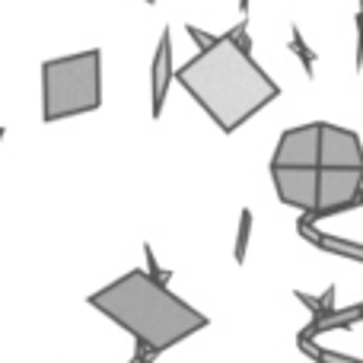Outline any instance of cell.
Masks as SVG:
<instances>
[{
    "mask_svg": "<svg viewBox=\"0 0 363 363\" xmlns=\"http://www.w3.org/2000/svg\"><path fill=\"white\" fill-rule=\"evenodd\" d=\"M176 80L223 134L239 131L281 96V86L230 35H220L211 48L198 51L188 64H182Z\"/></svg>",
    "mask_w": 363,
    "mask_h": 363,
    "instance_id": "6da1fadb",
    "label": "cell"
},
{
    "mask_svg": "<svg viewBox=\"0 0 363 363\" xmlns=\"http://www.w3.org/2000/svg\"><path fill=\"white\" fill-rule=\"evenodd\" d=\"M89 306L99 309L106 319L121 325L134 338V345L153 354H163L182 345L188 335L207 328V315L188 306L166 284L134 268L112 281L108 287L89 294Z\"/></svg>",
    "mask_w": 363,
    "mask_h": 363,
    "instance_id": "7a4b0ae2",
    "label": "cell"
},
{
    "mask_svg": "<svg viewBox=\"0 0 363 363\" xmlns=\"http://www.w3.org/2000/svg\"><path fill=\"white\" fill-rule=\"evenodd\" d=\"M102 106V51L51 57L42 64V121L74 118Z\"/></svg>",
    "mask_w": 363,
    "mask_h": 363,
    "instance_id": "3957f363",
    "label": "cell"
},
{
    "mask_svg": "<svg viewBox=\"0 0 363 363\" xmlns=\"http://www.w3.org/2000/svg\"><path fill=\"white\" fill-rule=\"evenodd\" d=\"M363 191V169H319V201L309 220L354 211Z\"/></svg>",
    "mask_w": 363,
    "mask_h": 363,
    "instance_id": "277c9868",
    "label": "cell"
},
{
    "mask_svg": "<svg viewBox=\"0 0 363 363\" xmlns=\"http://www.w3.org/2000/svg\"><path fill=\"white\" fill-rule=\"evenodd\" d=\"M274 169H319V121L287 128L271 157Z\"/></svg>",
    "mask_w": 363,
    "mask_h": 363,
    "instance_id": "5b68a950",
    "label": "cell"
},
{
    "mask_svg": "<svg viewBox=\"0 0 363 363\" xmlns=\"http://www.w3.org/2000/svg\"><path fill=\"white\" fill-rule=\"evenodd\" d=\"M319 169H363V140L347 128L319 121Z\"/></svg>",
    "mask_w": 363,
    "mask_h": 363,
    "instance_id": "8992f818",
    "label": "cell"
},
{
    "mask_svg": "<svg viewBox=\"0 0 363 363\" xmlns=\"http://www.w3.org/2000/svg\"><path fill=\"white\" fill-rule=\"evenodd\" d=\"M271 179L284 204L300 207L306 217H313L315 201H319V169H274L271 166Z\"/></svg>",
    "mask_w": 363,
    "mask_h": 363,
    "instance_id": "52a82bcc",
    "label": "cell"
},
{
    "mask_svg": "<svg viewBox=\"0 0 363 363\" xmlns=\"http://www.w3.org/2000/svg\"><path fill=\"white\" fill-rule=\"evenodd\" d=\"M169 80H172V35H169V29H163V35H160V45H157V55H153V67H150L153 118H160V115H163Z\"/></svg>",
    "mask_w": 363,
    "mask_h": 363,
    "instance_id": "ba28073f",
    "label": "cell"
},
{
    "mask_svg": "<svg viewBox=\"0 0 363 363\" xmlns=\"http://www.w3.org/2000/svg\"><path fill=\"white\" fill-rule=\"evenodd\" d=\"M300 347L309 354L315 363H363L357 357H345V354H335V351H325V347H313L309 338H300Z\"/></svg>",
    "mask_w": 363,
    "mask_h": 363,
    "instance_id": "9c48e42d",
    "label": "cell"
},
{
    "mask_svg": "<svg viewBox=\"0 0 363 363\" xmlns=\"http://www.w3.org/2000/svg\"><path fill=\"white\" fill-rule=\"evenodd\" d=\"M249 236H252V211H242L239 213V233H236V249H233V258L239 264L245 262V245H249Z\"/></svg>",
    "mask_w": 363,
    "mask_h": 363,
    "instance_id": "30bf717a",
    "label": "cell"
},
{
    "mask_svg": "<svg viewBox=\"0 0 363 363\" xmlns=\"http://www.w3.org/2000/svg\"><path fill=\"white\" fill-rule=\"evenodd\" d=\"M290 48H294V55L303 61V70H306V77H313V61H315V55H313V48L303 42V32L296 29V26H294V32H290Z\"/></svg>",
    "mask_w": 363,
    "mask_h": 363,
    "instance_id": "8fae6325",
    "label": "cell"
},
{
    "mask_svg": "<svg viewBox=\"0 0 363 363\" xmlns=\"http://www.w3.org/2000/svg\"><path fill=\"white\" fill-rule=\"evenodd\" d=\"M245 29H249V26H245V19H242V23H239V26H233V29L226 32V35H230L233 42H236L242 51H252V38H249V32H245Z\"/></svg>",
    "mask_w": 363,
    "mask_h": 363,
    "instance_id": "7c38bea8",
    "label": "cell"
},
{
    "mask_svg": "<svg viewBox=\"0 0 363 363\" xmlns=\"http://www.w3.org/2000/svg\"><path fill=\"white\" fill-rule=\"evenodd\" d=\"M188 35L198 42V51H204V48H211L213 42H217L220 35H211V32H204V29H198V26H188Z\"/></svg>",
    "mask_w": 363,
    "mask_h": 363,
    "instance_id": "4fadbf2b",
    "label": "cell"
},
{
    "mask_svg": "<svg viewBox=\"0 0 363 363\" xmlns=\"http://www.w3.org/2000/svg\"><path fill=\"white\" fill-rule=\"evenodd\" d=\"M363 67V6L357 10V70Z\"/></svg>",
    "mask_w": 363,
    "mask_h": 363,
    "instance_id": "5bb4252c",
    "label": "cell"
},
{
    "mask_svg": "<svg viewBox=\"0 0 363 363\" xmlns=\"http://www.w3.org/2000/svg\"><path fill=\"white\" fill-rule=\"evenodd\" d=\"M153 357H157L153 351H147V347L134 345V357H131V363H153Z\"/></svg>",
    "mask_w": 363,
    "mask_h": 363,
    "instance_id": "9a60e30c",
    "label": "cell"
},
{
    "mask_svg": "<svg viewBox=\"0 0 363 363\" xmlns=\"http://www.w3.org/2000/svg\"><path fill=\"white\" fill-rule=\"evenodd\" d=\"M239 10H242V13L249 10V0H239Z\"/></svg>",
    "mask_w": 363,
    "mask_h": 363,
    "instance_id": "2e32d148",
    "label": "cell"
},
{
    "mask_svg": "<svg viewBox=\"0 0 363 363\" xmlns=\"http://www.w3.org/2000/svg\"><path fill=\"white\" fill-rule=\"evenodd\" d=\"M357 207H363V191H360V198H357Z\"/></svg>",
    "mask_w": 363,
    "mask_h": 363,
    "instance_id": "e0dca14e",
    "label": "cell"
},
{
    "mask_svg": "<svg viewBox=\"0 0 363 363\" xmlns=\"http://www.w3.org/2000/svg\"><path fill=\"white\" fill-rule=\"evenodd\" d=\"M0 140H4V128H0Z\"/></svg>",
    "mask_w": 363,
    "mask_h": 363,
    "instance_id": "ac0fdd59",
    "label": "cell"
},
{
    "mask_svg": "<svg viewBox=\"0 0 363 363\" xmlns=\"http://www.w3.org/2000/svg\"><path fill=\"white\" fill-rule=\"evenodd\" d=\"M147 4H153V0H147Z\"/></svg>",
    "mask_w": 363,
    "mask_h": 363,
    "instance_id": "d6986e66",
    "label": "cell"
}]
</instances>
